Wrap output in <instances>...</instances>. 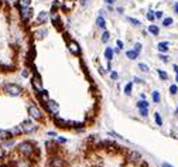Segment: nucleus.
<instances>
[{"mask_svg":"<svg viewBox=\"0 0 178 167\" xmlns=\"http://www.w3.org/2000/svg\"><path fill=\"white\" fill-rule=\"evenodd\" d=\"M161 167H174V166H172V164H170V163H167V161H164V163L161 164Z\"/></svg>","mask_w":178,"mask_h":167,"instance_id":"obj_40","label":"nucleus"},{"mask_svg":"<svg viewBox=\"0 0 178 167\" xmlns=\"http://www.w3.org/2000/svg\"><path fill=\"white\" fill-rule=\"evenodd\" d=\"M172 21H174L172 17H165V18L162 20V26H164V27H170L171 24H172Z\"/></svg>","mask_w":178,"mask_h":167,"instance_id":"obj_25","label":"nucleus"},{"mask_svg":"<svg viewBox=\"0 0 178 167\" xmlns=\"http://www.w3.org/2000/svg\"><path fill=\"white\" fill-rule=\"evenodd\" d=\"M177 113H178V106H177Z\"/></svg>","mask_w":178,"mask_h":167,"instance_id":"obj_51","label":"nucleus"},{"mask_svg":"<svg viewBox=\"0 0 178 167\" xmlns=\"http://www.w3.org/2000/svg\"><path fill=\"white\" fill-rule=\"evenodd\" d=\"M17 167H30V164L27 161H18L17 163Z\"/></svg>","mask_w":178,"mask_h":167,"instance_id":"obj_35","label":"nucleus"},{"mask_svg":"<svg viewBox=\"0 0 178 167\" xmlns=\"http://www.w3.org/2000/svg\"><path fill=\"white\" fill-rule=\"evenodd\" d=\"M175 81L178 82V74H175Z\"/></svg>","mask_w":178,"mask_h":167,"instance_id":"obj_49","label":"nucleus"},{"mask_svg":"<svg viewBox=\"0 0 178 167\" xmlns=\"http://www.w3.org/2000/svg\"><path fill=\"white\" fill-rule=\"evenodd\" d=\"M18 127H20V130H21V133H31V132H34V130H37V125L34 123V120L32 119H25L24 122H21L20 125H18Z\"/></svg>","mask_w":178,"mask_h":167,"instance_id":"obj_2","label":"nucleus"},{"mask_svg":"<svg viewBox=\"0 0 178 167\" xmlns=\"http://www.w3.org/2000/svg\"><path fill=\"white\" fill-rule=\"evenodd\" d=\"M13 137L11 132L10 130H1L0 129V140H10Z\"/></svg>","mask_w":178,"mask_h":167,"instance_id":"obj_12","label":"nucleus"},{"mask_svg":"<svg viewBox=\"0 0 178 167\" xmlns=\"http://www.w3.org/2000/svg\"><path fill=\"white\" fill-rule=\"evenodd\" d=\"M51 167H64V160L61 159V157H58V156H54L52 159H51Z\"/></svg>","mask_w":178,"mask_h":167,"instance_id":"obj_10","label":"nucleus"},{"mask_svg":"<svg viewBox=\"0 0 178 167\" xmlns=\"http://www.w3.org/2000/svg\"><path fill=\"white\" fill-rule=\"evenodd\" d=\"M157 74L160 75V78H161L162 81H167L168 80V74L165 71H162V70H157Z\"/></svg>","mask_w":178,"mask_h":167,"instance_id":"obj_24","label":"nucleus"},{"mask_svg":"<svg viewBox=\"0 0 178 167\" xmlns=\"http://www.w3.org/2000/svg\"><path fill=\"white\" fill-rule=\"evenodd\" d=\"M147 18H148L150 21H153L154 18H155V16H154V13H153V11H148V13H147Z\"/></svg>","mask_w":178,"mask_h":167,"instance_id":"obj_36","label":"nucleus"},{"mask_svg":"<svg viewBox=\"0 0 178 167\" xmlns=\"http://www.w3.org/2000/svg\"><path fill=\"white\" fill-rule=\"evenodd\" d=\"M138 109H148V106H150V102H147V99H140L137 104H136Z\"/></svg>","mask_w":178,"mask_h":167,"instance_id":"obj_15","label":"nucleus"},{"mask_svg":"<svg viewBox=\"0 0 178 167\" xmlns=\"http://www.w3.org/2000/svg\"><path fill=\"white\" fill-rule=\"evenodd\" d=\"M116 44H117V47H119V50H123V48H124V44L121 43V40H117V43H116Z\"/></svg>","mask_w":178,"mask_h":167,"instance_id":"obj_38","label":"nucleus"},{"mask_svg":"<svg viewBox=\"0 0 178 167\" xmlns=\"http://www.w3.org/2000/svg\"><path fill=\"white\" fill-rule=\"evenodd\" d=\"M58 142H59V143H66V139H64V137H58Z\"/></svg>","mask_w":178,"mask_h":167,"instance_id":"obj_42","label":"nucleus"},{"mask_svg":"<svg viewBox=\"0 0 178 167\" xmlns=\"http://www.w3.org/2000/svg\"><path fill=\"white\" fill-rule=\"evenodd\" d=\"M148 31L151 33L153 36H158L160 34V27L155 26V24H151V26H148Z\"/></svg>","mask_w":178,"mask_h":167,"instance_id":"obj_17","label":"nucleus"},{"mask_svg":"<svg viewBox=\"0 0 178 167\" xmlns=\"http://www.w3.org/2000/svg\"><path fill=\"white\" fill-rule=\"evenodd\" d=\"M129 159L131 160V161H138V160H140V153H138V151H130Z\"/></svg>","mask_w":178,"mask_h":167,"instance_id":"obj_21","label":"nucleus"},{"mask_svg":"<svg viewBox=\"0 0 178 167\" xmlns=\"http://www.w3.org/2000/svg\"><path fill=\"white\" fill-rule=\"evenodd\" d=\"M158 57H160V60H161L162 63H168V61H170V57H167L165 54H162V53Z\"/></svg>","mask_w":178,"mask_h":167,"instance_id":"obj_32","label":"nucleus"},{"mask_svg":"<svg viewBox=\"0 0 178 167\" xmlns=\"http://www.w3.org/2000/svg\"><path fill=\"white\" fill-rule=\"evenodd\" d=\"M138 55H140V53H137V51H134V50H129V51H126V57L129 58V60H136V58H138Z\"/></svg>","mask_w":178,"mask_h":167,"instance_id":"obj_14","label":"nucleus"},{"mask_svg":"<svg viewBox=\"0 0 178 167\" xmlns=\"http://www.w3.org/2000/svg\"><path fill=\"white\" fill-rule=\"evenodd\" d=\"M47 20H48V11H41L40 14H38V17H37V23L38 24L45 23Z\"/></svg>","mask_w":178,"mask_h":167,"instance_id":"obj_13","label":"nucleus"},{"mask_svg":"<svg viewBox=\"0 0 178 167\" xmlns=\"http://www.w3.org/2000/svg\"><path fill=\"white\" fill-rule=\"evenodd\" d=\"M96 23H97V27H99V28H102V30H105V28H106V21H105V17H103V16L97 17Z\"/></svg>","mask_w":178,"mask_h":167,"instance_id":"obj_19","label":"nucleus"},{"mask_svg":"<svg viewBox=\"0 0 178 167\" xmlns=\"http://www.w3.org/2000/svg\"><path fill=\"white\" fill-rule=\"evenodd\" d=\"M168 47H170V43H168V41H160V43L157 44V50H158L160 53H167V51H168Z\"/></svg>","mask_w":178,"mask_h":167,"instance_id":"obj_11","label":"nucleus"},{"mask_svg":"<svg viewBox=\"0 0 178 167\" xmlns=\"http://www.w3.org/2000/svg\"><path fill=\"white\" fill-rule=\"evenodd\" d=\"M1 157H3V151L0 150V160H1Z\"/></svg>","mask_w":178,"mask_h":167,"instance_id":"obj_48","label":"nucleus"},{"mask_svg":"<svg viewBox=\"0 0 178 167\" xmlns=\"http://www.w3.org/2000/svg\"><path fill=\"white\" fill-rule=\"evenodd\" d=\"M17 149H18V151L23 154V156H31L32 151H34V144L31 143V142H28V140H25V142H21V143H18V146H17Z\"/></svg>","mask_w":178,"mask_h":167,"instance_id":"obj_1","label":"nucleus"},{"mask_svg":"<svg viewBox=\"0 0 178 167\" xmlns=\"http://www.w3.org/2000/svg\"><path fill=\"white\" fill-rule=\"evenodd\" d=\"M3 91L10 96H18V95H21V92H23V89L18 87V85H16V84H7V85H4Z\"/></svg>","mask_w":178,"mask_h":167,"instance_id":"obj_3","label":"nucleus"},{"mask_svg":"<svg viewBox=\"0 0 178 167\" xmlns=\"http://www.w3.org/2000/svg\"><path fill=\"white\" fill-rule=\"evenodd\" d=\"M68 48H69V51H71L72 54H79V53H81V48L78 45V43L73 41V40H71L68 43Z\"/></svg>","mask_w":178,"mask_h":167,"instance_id":"obj_8","label":"nucleus"},{"mask_svg":"<svg viewBox=\"0 0 178 167\" xmlns=\"http://www.w3.org/2000/svg\"><path fill=\"white\" fill-rule=\"evenodd\" d=\"M154 16H155V18H162V11H155Z\"/></svg>","mask_w":178,"mask_h":167,"instance_id":"obj_39","label":"nucleus"},{"mask_svg":"<svg viewBox=\"0 0 178 167\" xmlns=\"http://www.w3.org/2000/svg\"><path fill=\"white\" fill-rule=\"evenodd\" d=\"M20 14H21V18L24 21H28L34 16V10L31 7H20Z\"/></svg>","mask_w":178,"mask_h":167,"instance_id":"obj_7","label":"nucleus"},{"mask_svg":"<svg viewBox=\"0 0 178 167\" xmlns=\"http://www.w3.org/2000/svg\"><path fill=\"white\" fill-rule=\"evenodd\" d=\"M54 123L57 125L58 127H61V129H65V127H68V120L62 119V118H59V116H54Z\"/></svg>","mask_w":178,"mask_h":167,"instance_id":"obj_9","label":"nucleus"},{"mask_svg":"<svg viewBox=\"0 0 178 167\" xmlns=\"http://www.w3.org/2000/svg\"><path fill=\"white\" fill-rule=\"evenodd\" d=\"M134 82H136V84H144V81H141L140 78H137V77L134 78Z\"/></svg>","mask_w":178,"mask_h":167,"instance_id":"obj_41","label":"nucleus"},{"mask_svg":"<svg viewBox=\"0 0 178 167\" xmlns=\"http://www.w3.org/2000/svg\"><path fill=\"white\" fill-rule=\"evenodd\" d=\"M10 1H11V0H10Z\"/></svg>","mask_w":178,"mask_h":167,"instance_id":"obj_52","label":"nucleus"},{"mask_svg":"<svg viewBox=\"0 0 178 167\" xmlns=\"http://www.w3.org/2000/svg\"><path fill=\"white\" fill-rule=\"evenodd\" d=\"M21 75H23L24 78H27V77H28V71H27V70H24V71L21 72Z\"/></svg>","mask_w":178,"mask_h":167,"instance_id":"obj_44","label":"nucleus"},{"mask_svg":"<svg viewBox=\"0 0 178 167\" xmlns=\"http://www.w3.org/2000/svg\"><path fill=\"white\" fill-rule=\"evenodd\" d=\"M31 84H32V88H34L38 94H41V92L44 91V88H42V85H41V77H40L38 72L34 74V77H32V80H31Z\"/></svg>","mask_w":178,"mask_h":167,"instance_id":"obj_6","label":"nucleus"},{"mask_svg":"<svg viewBox=\"0 0 178 167\" xmlns=\"http://www.w3.org/2000/svg\"><path fill=\"white\" fill-rule=\"evenodd\" d=\"M177 92H178V87H177V85H171V87H170V94H171V95H177Z\"/></svg>","mask_w":178,"mask_h":167,"instance_id":"obj_31","label":"nucleus"},{"mask_svg":"<svg viewBox=\"0 0 178 167\" xmlns=\"http://www.w3.org/2000/svg\"><path fill=\"white\" fill-rule=\"evenodd\" d=\"M0 167H7V166H0Z\"/></svg>","mask_w":178,"mask_h":167,"instance_id":"obj_50","label":"nucleus"},{"mask_svg":"<svg viewBox=\"0 0 178 167\" xmlns=\"http://www.w3.org/2000/svg\"><path fill=\"white\" fill-rule=\"evenodd\" d=\"M28 115L31 116L32 120H41L42 119V113H41V111L35 106V105H30V106H28Z\"/></svg>","mask_w":178,"mask_h":167,"instance_id":"obj_4","label":"nucleus"},{"mask_svg":"<svg viewBox=\"0 0 178 167\" xmlns=\"http://www.w3.org/2000/svg\"><path fill=\"white\" fill-rule=\"evenodd\" d=\"M174 11L178 14V3H175V4H174Z\"/></svg>","mask_w":178,"mask_h":167,"instance_id":"obj_45","label":"nucleus"},{"mask_svg":"<svg viewBox=\"0 0 178 167\" xmlns=\"http://www.w3.org/2000/svg\"><path fill=\"white\" fill-rule=\"evenodd\" d=\"M133 50H134V51H137V53H140V51H141V44H140V43H137V44L134 45V48H133Z\"/></svg>","mask_w":178,"mask_h":167,"instance_id":"obj_37","label":"nucleus"},{"mask_svg":"<svg viewBox=\"0 0 178 167\" xmlns=\"http://www.w3.org/2000/svg\"><path fill=\"white\" fill-rule=\"evenodd\" d=\"M47 135H48V136H51V137H57V133H55V132H48Z\"/></svg>","mask_w":178,"mask_h":167,"instance_id":"obj_43","label":"nucleus"},{"mask_svg":"<svg viewBox=\"0 0 178 167\" xmlns=\"http://www.w3.org/2000/svg\"><path fill=\"white\" fill-rule=\"evenodd\" d=\"M131 91H133V82L126 84V87H124V94H126V95H131Z\"/></svg>","mask_w":178,"mask_h":167,"instance_id":"obj_22","label":"nucleus"},{"mask_svg":"<svg viewBox=\"0 0 178 167\" xmlns=\"http://www.w3.org/2000/svg\"><path fill=\"white\" fill-rule=\"evenodd\" d=\"M109 38H110V34H109V31L103 30V33H102V43H107V41H109Z\"/></svg>","mask_w":178,"mask_h":167,"instance_id":"obj_26","label":"nucleus"},{"mask_svg":"<svg viewBox=\"0 0 178 167\" xmlns=\"http://www.w3.org/2000/svg\"><path fill=\"white\" fill-rule=\"evenodd\" d=\"M30 3H31V0H18L20 7H30Z\"/></svg>","mask_w":178,"mask_h":167,"instance_id":"obj_27","label":"nucleus"},{"mask_svg":"<svg viewBox=\"0 0 178 167\" xmlns=\"http://www.w3.org/2000/svg\"><path fill=\"white\" fill-rule=\"evenodd\" d=\"M106 1H107V3H109V4H112V3H114V1H116V0H106Z\"/></svg>","mask_w":178,"mask_h":167,"instance_id":"obj_47","label":"nucleus"},{"mask_svg":"<svg viewBox=\"0 0 178 167\" xmlns=\"http://www.w3.org/2000/svg\"><path fill=\"white\" fill-rule=\"evenodd\" d=\"M45 104H47V109L48 112L52 115V116H57L58 113H59V106L55 101H52V99H48V101H45Z\"/></svg>","mask_w":178,"mask_h":167,"instance_id":"obj_5","label":"nucleus"},{"mask_svg":"<svg viewBox=\"0 0 178 167\" xmlns=\"http://www.w3.org/2000/svg\"><path fill=\"white\" fill-rule=\"evenodd\" d=\"M151 98H153L154 104H160V102H161V95H160V92H158V91H153Z\"/></svg>","mask_w":178,"mask_h":167,"instance_id":"obj_18","label":"nucleus"},{"mask_svg":"<svg viewBox=\"0 0 178 167\" xmlns=\"http://www.w3.org/2000/svg\"><path fill=\"white\" fill-rule=\"evenodd\" d=\"M51 18H52V24H54V26H57L58 28H61V20H59V17H58L57 14H54Z\"/></svg>","mask_w":178,"mask_h":167,"instance_id":"obj_23","label":"nucleus"},{"mask_svg":"<svg viewBox=\"0 0 178 167\" xmlns=\"http://www.w3.org/2000/svg\"><path fill=\"white\" fill-rule=\"evenodd\" d=\"M138 111H140V116L141 118H146L148 115V109H138Z\"/></svg>","mask_w":178,"mask_h":167,"instance_id":"obj_33","label":"nucleus"},{"mask_svg":"<svg viewBox=\"0 0 178 167\" xmlns=\"http://www.w3.org/2000/svg\"><path fill=\"white\" fill-rule=\"evenodd\" d=\"M127 21H130V23L133 24V26H136V27L140 26V21H138L137 18H133V17H127Z\"/></svg>","mask_w":178,"mask_h":167,"instance_id":"obj_29","label":"nucleus"},{"mask_svg":"<svg viewBox=\"0 0 178 167\" xmlns=\"http://www.w3.org/2000/svg\"><path fill=\"white\" fill-rule=\"evenodd\" d=\"M86 3H88V0H81V4H82V6H85Z\"/></svg>","mask_w":178,"mask_h":167,"instance_id":"obj_46","label":"nucleus"},{"mask_svg":"<svg viewBox=\"0 0 178 167\" xmlns=\"http://www.w3.org/2000/svg\"><path fill=\"white\" fill-rule=\"evenodd\" d=\"M138 68H140V70H141L143 72H148V71H150L148 65H147V64H144V63H140V64H138Z\"/></svg>","mask_w":178,"mask_h":167,"instance_id":"obj_28","label":"nucleus"},{"mask_svg":"<svg viewBox=\"0 0 178 167\" xmlns=\"http://www.w3.org/2000/svg\"><path fill=\"white\" fill-rule=\"evenodd\" d=\"M109 135H110V136H114V137H117V139H123V140H124V137H123V136L117 135V133H116V132H113V130H110V132H109Z\"/></svg>","mask_w":178,"mask_h":167,"instance_id":"obj_34","label":"nucleus"},{"mask_svg":"<svg viewBox=\"0 0 178 167\" xmlns=\"http://www.w3.org/2000/svg\"><path fill=\"white\" fill-rule=\"evenodd\" d=\"M110 80L112 81H117L119 80V74L116 71H110Z\"/></svg>","mask_w":178,"mask_h":167,"instance_id":"obj_30","label":"nucleus"},{"mask_svg":"<svg viewBox=\"0 0 178 167\" xmlns=\"http://www.w3.org/2000/svg\"><path fill=\"white\" fill-rule=\"evenodd\" d=\"M113 54H114V50L112 47H107L105 50V58L107 61H112V58H113Z\"/></svg>","mask_w":178,"mask_h":167,"instance_id":"obj_16","label":"nucleus"},{"mask_svg":"<svg viewBox=\"0 0 178 167\" xmlns=\"http://www.w3.org/2000/svg\"><path fill=\"white\" fill-rule=\"evenodd\" d=\"M154 120H155L157 126H162V118L160 115V112H154Z\"/></svg>","mask_w":178,"mask_h":167,"instance_id":"obj_20","label":"nucleus"}]
</instances>
